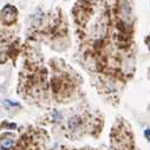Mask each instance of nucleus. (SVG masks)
Masks as SVG:
<instances>
[{"instance_id":"obj_3","label":"nucleus","mask_w":150,"mask_h":150,"mask_svg":"<svg viewBox=\"0 0 150 150\" xmlns=\"http://www.w3.org/2000/svg\"><path fill=\"white\" fill-rule=\"evenodd\" d=\"M78 124H79V121H78V118H77V117H73V118H71V120H70V122H69L70 128H76Z\"/></svg>"},{"instance_id":"obj_2","label":"nucleus","mask_w":150,"mask_h":150,"mask_svg":"<svg viewBox=\"0 0 150 150\" xmlns=\"http://www.w3.org/2000/svg\"><path fill=\"white\" fill-rule=\"evenodd\" d=\"M14 145V141L11 138H5L1 141V149L6 150V149H11Z\"/></svg>"},{"instance_id":"obj_1","label":"nucleus","mask_w":150,"mask_h":150,"mask_svg":"<svg viewBox=\"0 0 150 150\" xmlns=\"http://www.w3.org/2000/svg\"><path fill=\"white\" fill-rule=\"evenodd\" d=\"M3 20L5 24L7 25H11L14 23L16 18H17V8L12 5H6L4 8H3Z\"/></svg>"},{"instance_id":"obj_4","label":"nucleus","mask_w":150,"mask_h":150,"mask_svg":"<svg viewBox=\"0 0 150 150\" xmlns=\"http://www.w3.org/2000/svg\"><path fill=\"white\" fill-rule=\"evenodd\" d=\"M145 44L148 45V47H149V50H150V37H148V38L145 39Z\"/></svg>"},{"instance_id":"obj_5","label":"nucleus","mask_w":150,"mask_h":150,"mask_svg":"<svg viewBox=\"0 0 150 150\" xmlns=\"http://www.w3.org/2000/svg\"><path fill=\"white\" fill-rule=\"evenodd\" d=\"M145 136H148V137H150V129H148V130H145Z\"/></svg>"}]
</instances>
